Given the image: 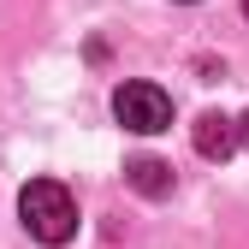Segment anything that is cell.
Returning <instances> with one entry per match:
<instances>
[{
    "instance_id": "cell-3",
    "label": "cell",
    "mask_w": 249,
    "mask_h": 249,
    "mask_svg": "<svg viewBox=\"0 0 249 249\" xmlns=\"http://www.w3.org/2000/svg\"><path fill=\"white\" fill-rule=\"evenodd\" d=\"M231 148H237V124L226 113H202L196 119V154L202 160H226Z\"/></svg>"
},
{
    "instance_id": "cell-5",
    "label": "cell",
    "mask_w": 249,
    "mask_h": 249,
    "mask_svg": "<svg viewBox=\"0 0 249 249\" xmlns=\"http://www.w3.org/2000/svg\"><path fill=\"white\" fill-rule=\"evenodd\" d=\"M243 137H249V119H243Z\"/></svg>"
},
{
    "instance_id": "cell-4",
    "label": "cell",
    "mask_w": 249,
    "mask_h": 249,
    "mask_svg": "<svg viewBox=\"0 0 249 249\" xmlns=\"http://www.w3.org/2000/svg\"><path fill=\"white\" fill-rule=\"evenodd\" d=\"M124 184H131V190H142V196H172V166L154 160V154H142V160L124 166Z\"/></svg>"
},
{
    "instance_id": "cell-1",
    "label": "cell",
    "mask_w": 249,
    "mask_h": 249,
    "mask_svg": "<svg viewBox=\"0 0 249 249\" xmlns=\"http://www.w3.org/2000/svg\"><path fill=\"white\" fill-rule=\"evenodd\" d=\"M18 220H24V231L36 243L59 249V243L77 237V202H71V190L59 178H30L18 190Z\"/></svg>"
},
{
    "instance_id": "cell-2",
    "label": "cell",
    "mask_w": 249,
    "mask_h": 249,
    "mask_svg": "<svg viewBox=\"0 0 249 249\" xmlns=\"http://www.w3.org/2000/svg\"><path fill=\"white\" fill-rule=\"evenodd\" d=\"M113 119L137 137H160V131H172V95L160 83H119L113 89Z\"/></svg>"
},
{
    "instance_id": "cell-6",
    "label": "cell",
    "mask_w": 249,
    "mask_h": 249,
    "mask_svg": "<svg viewBox=\"0 0 249 249\" xmlns=\"http://www.w3.org/2000/svg\"><path fill=\"white\" fill-rule=\"evenodd\" d=\"M243 18H249V0H243Z\"/></svg>"
}]
</instances>
